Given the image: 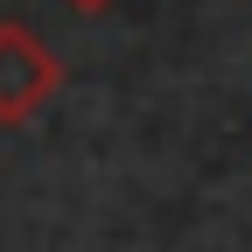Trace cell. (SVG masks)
<instances>
[{"instance_id": "cell-2", "label": "cell", "mask_w": 252, "mask_h": 252, "mask_svg": "<svg viewBox=\"0 0 252 252\" xmlns=\"http://www.w3.org/2000/svg\"><path fill=\"white\" fill-rule=\"evenodd\" d=\"M70 7H77V14H105L112 0H70Z\"/></svg>"}, {"instance_id": "cell-1", "label": "cell", "mask_w": 252, "mask_h": 252, "mask_svg": "<svg viewBox=\"0 0 252 252\" xmlns=\"http://www.w3.org/2000/svg\"><path fill=\"white\" fill-rule=\"evenodd\" d=\"M63 84L56 49L28 21H0V126H28Z\"/></svg>"}]
</instances>
